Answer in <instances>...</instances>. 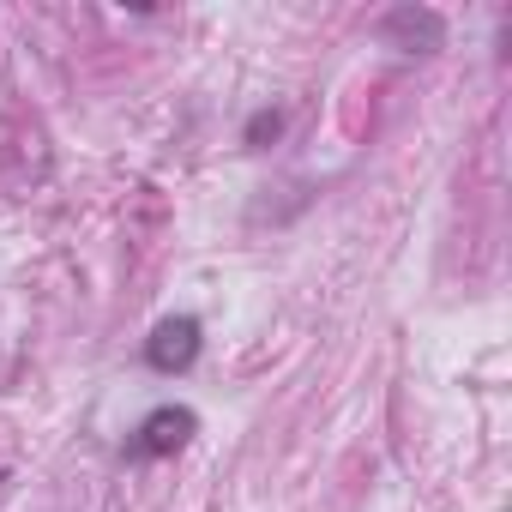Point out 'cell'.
<instances>
[{"mask_svg":"<svg viewBox=\"0 0 512 512\" xmlns=\"http://www.w3.org/2000/svg\"><path fill=\"white\" fill-rule=\"evenodd\" d=\"M193 434H199V416H193L187 404H157V410L133 428L127 458H169V452H181Z\"/></svg>","mask_w":512,"mask_h":512,"instance_id":"obj_1","label":"cell"},{"mask_svg":"<svg viewBox=\"0 0 512 512\" xmlns=\"http://www.w3.org/2000/svg\"><path fill=\"white\" fill-rule=\"evenodd\" d=\"M199 344H205L199 320H193V314H175V320H163V326L145 338V362H151L157 374H187V368L199 362Z\"/></svg>","mask_w":512,"mask_h":512,"instance_id":"obj_2","label":"cell"},{"mask_svg":"<svg viewBox=\"0 0 512 512\" xmlns=\"http://www.w3.org/2000/svg\"><path fill=\"white\" fill-rule=\"evenodd\" d=\"M392 43H404V49H416V55H434L440 43H446V19L434 13V7H398V13H386V25H380Z\"/></svg>","mask_w":512,"mask_h":512,"instance_id":"obj_3","label":"cell"},{"mask_svg":"<svg viewBox=\"0 0 512 512\" xmlns=\"http://www.w3.org/2000/svg\"><path fill=\"white\" fill-rule=\"evenodd\" d=\"M278 133H284V109H260V115L247 121L241 139H247V145H266V139H278Z\"/></svg>","mask_w":512,"mask_h":512,"instance_id":"obj_4","label":"cell"}]
</instances>
